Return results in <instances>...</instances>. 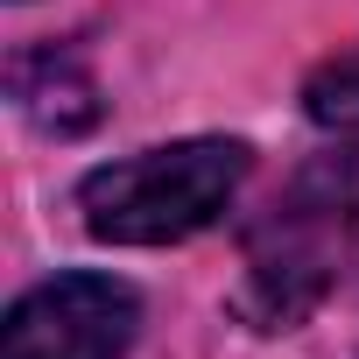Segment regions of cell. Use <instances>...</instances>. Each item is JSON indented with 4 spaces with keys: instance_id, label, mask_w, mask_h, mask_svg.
<instances>
[{
    "instance_id": "obj_1",
    "label": "cell",
    "mask_w": 359,
    "mask_h": 359,
    "mask_svg": "<svg viewBox=\"0 0 359 359\" xmlns=\"http://www.w3.org/2000/svg\"><path fill=\"white\" fill-rule=\"evenodd\" d=\"M254 169V148L233 134H191L141 155H120L78 184L85 233L106 247H176L226 219Z\"/></svg>"
},
{
    "instance_id": "obj_2",
    "label": "cell",
    "mask_w": 359,
    "mask_h": 359,
    "mask_svg": "<svg viewBox=\"0 0 359 359\" xmlns=\"http://www.w3.org/2000/svg\"><path fill=\"white\" fill-rule=\"evenodd\" d=\"M141 338V296L120 275H50L15 296L0 324V359H127Z\"/></svg>"
},
{
    "instance_id": "obj_3",
    "label": "cell",
    "mask_w": 359,
    "mask_h": 359,
    "mask_svg": "<svg viewBox=\"0 0 359 359\" xmlns=\"http://www.w3.org/2000/svg\"><path fill=\"white\" fill-rule=\"evenodd\" d=\"M303 113L317 127H338V134H359V43L345 57H331L310 85H303Z\"/></svg>"
},
{
    "instance_id": "obj_4",
    "label": "cell",
    "mask_w": 359,
    "mask_h": 359,
    "mask_svg": "<svg viewBox=\"0 0 359 359\" xmlns=\"http://www.w3.org/2000/svg\"><path fill=\"white\" fill-rule=\"evenodd\" d=\"M331 184H338V212H345V254L359 261V155L331 162Z\"/></svg>"
}]
</instances>
